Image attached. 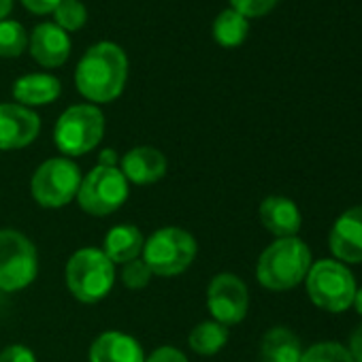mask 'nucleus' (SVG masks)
Segmentation results:
<instances>
[{
	"label": "nucleus",
	"mask_w": 362,
	"mask_h": 362,
	"mask_svg": "<svg viewBox=\"0 0 362 362\" xmlns=\"http://www.w3.org/2000/svg\"><path fill=\"white\" fill-rule=\"evenodd\" d=\"M128 79V58L111 41L92 45L77 64L75 86L90 103H111L122 96Z\"/></svg>",
	"instance_id": "1"
},
{
	"label": "nucleus",
	"mask_w": 362,
	"mask_h": 362,
	"mask_svg": "<svg viewBox=\"0 0 362 362\" xmlns=\"http://www.w3.org/2000/svg\"><path fill=\"white\" fill-rule=\"evenodd\" d=\"M311 269V252L298 237L273 241L258 258L256 277L271 292H286L305 281Z\"/></svg>",
	"instance_id": "2"
},
{
	"label": "nucleus",
	"mask_w": 362,
	"mask_h": 362,
	"mask_svg": "<svg viewBox=\"0 0 362 362\" xmlns=\"http://www.w3.org/2000/svg\"><path fill=\"white\" fill-rule=\"evenodd\" d=\"M69 292L86 305H94L109 296L115 284V264L98 247L77 250L64 269Z\"/></svg>",
	"instance_id": "3"
},
{
	"label": "nucleus",
	"mask_w": 362,
	"mask_h": 362,
	"mask_svg": "<svg viewBox=\"0 0 362 362\" xmlns=\"http://www.w3.org/2000/svg\"><path fill=\"white\" fill-rule=\"evenodd\" d=\"M197 239L179 226H164L145 239L141 258L158 277H177L197 258Z\"/></svg>",
	"instance_id": "4"
},
{
	"label": "nucleus",
	"mask_w": 362,
	"mask_h": 362,
	"mask_svg": "<svg viewBox=\"0 0 362 362\" xmlns=\"http://www.w3.org/2000/svg\"><path fill=\"white\" fill-rule=\"evenodd\" d=\"M105 136V115L94 105H73L56 122L54 143L64 158L92 151Z\"/></svg>",
	"instance_id": "5"
},
{
	"label": "nucleus",
	"mask_w": 362,
	"mask_h": 362,
	"mask_svg": "<svg viewBox=\"0 0 362 362\" xmlns=\"http://www.w3.org/2000/svg\"><path fill=\"white\" fill-rule=\"evenodd\" d=\"M305 284L311 303L330 313L347 311L358 290L354 275L339 260H320L311 264Z\"/></svg>",
	"instance_id": "6"
},
{
	"label": "nucleus",
	"mask_w": 362,
	"mask_h": 362,
	"mask_svg": "<svg viewBox=\"0 0 362 362\" xmlns=\"http://www.w3.org/2000/svg\"><path fill=\"white\" fill-rule=\"evenodd\" d=\"M81 179V170L71 158H49L35 170L30 194L45 209H62L77 199Z\"/></svg>",
	"instance_id": "7"
},
{
	"label": "nucleus",
	"mask_w": 362,
	"mask_h": 362,
	"mask_svg": "<svg viewBox=\"0 0 362 362\" xmlns=\"http://www.w3.org/2000/svg\"><path fill=\"white\" fill-rule=\"evenodd\" d=\"M128 181L119 166L96 164L83 179L77 192V203L81 211L105 218L115 214L128 201Z\"/></svg>",
	"instance_id": "8"
},
{
	"label": "nucleus",
	"mask_w": 362,
	"mask_h": 362,
	"mask_svg": "<svg viewBox=\"0 0 362 362\" xmlns=\"http://www.w3.org/2000/svg\"><path fill=\"white\" fill-rule=\"evenodd\" d=\"M37 273L39 256L33 241L20 230H0V290L20 292L37 279Z\"/></svg>",
	"instance_id": "9"
},
{
	"label": "nucleus",
	"mask_w": 362,
	"mask_h": 362,
	"mask_svg": "<svg viewBox=\"0 0 362 362\" xmlns=\"http://www.w3.org/2000/svg\"><path fill=\"white\" fill-rule=\"evenodd\" d=\"M207 307L216 322L235 326L245 320L250 309V292L235 273H218L207 288Z\"/></svg>",
	"instance_id": "10"
},
{
	"label": "nucleus",
	"mask_w": 362,
	"mask_h": 362,
	"mask_svg": "<svg viewBox=\"0 0 362 362\" xmlns=\"http://www.w3.org/2000/svg\"><path fill=\"white\" fill-rule=\"evenodd\" d=\"M41 132V117L18 103L0 105V151L28 147Z\"/></svg>",
	"instance_id": "11"
},
{
	"label": "nucleus",
	"mask_w": 362,
	"mask_h": 362,
	"mask_svg": "<svg viewBox=\"0 0 362 362\" xmlns=\"http://www.w3.org/2000/svg\"><path fill=\"white\" fill-rule=\"evenodd\" d=\"M328 247L339 262H362V205L341 214L330 230Z\"/></svg>",
	"instance_id": "12"
},
{
	"label": "nucleus",
	"mask_w": 362,
	"mask_h": 362,
	"mask_svg": "<svg viewBox=\"0 0 362 362\" xmlns=\"http://www.w3.org/2000/svg\"><path fill=\"white\" fill-rule=\"evenodd\" d=\"M119 170L126 177L128 184L134 186H149L160 181L166 173V158L156 147H132L119 160Z\"/></svg>",
	"instance_id": "13"
},
{
	"label": "nucleus",
	"mask_w": 362,
	"mask_h": 362,
	"mask_svg": "<svg viewBox=\"0 0 362 362\" xmlns=\"http://www.w3.org/2000/svg\"><path fill=\"white\" fill-rule=\"evenodd\" d=\"M28 47H30L33 58L45 69L62 66L71 56L69 33H64L58 24L37 26L28 39Z\"/></svg>",
	"instance_id": "14"
},
{
	"label": "nucleus",
	"mask_w": 362,
	"mask_h": 362,
	"mask_svg": "<svg viewBox=\"0 0 362 362\" xmlns=\"http://www.w3.org/2000/svg\"><path fill=\"white\" fill-rule=\"evenodd\" d=\"M90 362H145V354L134 337L107 330L90 345Z\"/></svg>",
	"instance_id": "15"
},
{
	"label": "nucleus",
	"mask_w": 362,
	"mask_h": 362,
	"mask_svg": "<svg viewBox=\"0 0 362 362\" xmlns=\"http://www.w3.org/2000/svg\"><path fill=\"white\" fill-rule=\"evenodd\" d=\"M260 222L262 226L275 235L277 239H288L296 237L300 230L303 218L294 201L286 197H269L260 203Z\"/></svg>",
	"instance_id": "16"
},
{
	"label": "nucleus",
	"mask_w": 362,
	"mask_h": 362,
	"mask_svg": "<svg viewBox=\"0 0 362 362\" xmlns=\"http://www.w3.org/2000/svg\"><path fill=\"white\" fill-rule=\"evenodd\" d=\"M62 92L60 81L54 75L45 73H33L24 75L13 83V98L22 107H43L54 103Z\"/></svg>",
	"instance_id": "17"
},
{
	"label": "nucleus",
	"mask_w": 362,
	"mask_h": 362,
	"mask_svg": "<svg viewBox=\"0 0 362 362\" xmlns=\"http://www.w3.org/2000/svg\"><path fill=\"white\" fill-rule=\"evenodd\" d=\"M143 245H145V237L136 226L117 224L105 235L103 252L113 264H126L130 260L141 258Z\"/></svg>",
	"instance_id": "18"
},
{
	"label": "nucleus",
	"mask_w": 362,
	"mask_h": 362,
	"mask_svg": "<svg viewBox=\"0 0 362 362\" xmlns=\"http://www.w3.org/2000/svg\"><path fill=\"white\" fill-rule=\"evenodd\" d=\"M300 356H303V347L292 330L284 326H275L262 337L260 343L262 362H300Z\"/></svg>",
	"instance_id": "19"
},
{
	"label": "nucleus",
	"mask_w": 362,
	"mask_h": 362,
	"mask_svg": "<svg viewBox=\"0 0 362 362\" xmlns=\"http://www.w3.org/2000/svg\"><path fill=\"white\" fill-rule=\"evenodd\" d=\"M228 341V328L216 320H205L197 324L188 334V345L199 356H216Z\"/></svg>",
	"instance_id": "20"
},
{
	"label": "nucleus",
	"mask_w": 362,
	"mask_h": 362,
	"mask_svg": "<svg viewBox=\"0 0 362 362\" xmlns=\"http://www.w3.org/2000/svg\"><path fill=\"white\" fill-rule=\"evenodd\" d=\"M247 33H250L247 18H243L235 9L222 11L214 22V39L222 47H239L247 39Z\"/></svg>",
	"instance_id": "21"
},
{
	"label": "nucleus",
	"mask_w": 362,
	"mask_h": 362,
	"mask_svg": "<svg viewBox=\"0 0 362 362\" xmlns=\"http://www.w3.org/2000/svg\"><path fill=\"white\" fill-rule=\"evenodd\" d=\"M28 47V37L22 24L13 20H3L0 22V56L3 58H16L24 54Z\"/></svg>",
	"instance_id": "22"
},
{
	"label": "nucleus",
	"mask_w": 362,
	"mask_h": 362,
	"mask_svg": "<svg viewBox=\"0 0 362 362\" xmlns=\"http://www.w3.org/2000/svg\"><path fill=\"white\" fill-rule=\"evenodd\" d=\"M54 16H56V24L64 33H75V30L83 28V24L88 20V11L81 0H62V3L54 9Z\"/></svg>",
	"instance_id": "23"
},
{
	"label": "nucleus",
	"mask_w": 362,
	"mask_h": 362,
	"mask_svg": "<svg viewBox=\"0 0 362 362\" xmlns=\"http://www.w3.org/2000/svg\"><path fill=\"white\" fill-rule=\"evenodd\" d=\"M300 362H354L347 347L334 341H322L303 351Z\"/></svg>",
	"instance_id": "24"
},
{
	"label": "nucleus",
	"mask_w": 362,
	"mask_h": 362,
	"mask_svg": "<svg viewBox=\"0 0 362 362\" xmlns=\"http://www.w3.org/2000/svg\"><path fill=\"white\" fill-rule=\"evenodd\" d=\"M119 277H122V284L128 290H143L151 281L153 273L149 271V267L145 264L143 258H136V260H130V262L122 264V275Z\"/></svg>",
	"instance_id": "25"
},
{
	"label": "nucleus",
	"mask_w": 362,
	"mask_h": 362,
	"mask_svg": "<svg viewBox=\"0 0 362 362\" xmlns=\"http://www.w3.org/2000/svg\"><path fill=\"white\" fill-rule=\"evenodd\" d=\"M230 5L243 18H262L277 5V0H230Z\"/></svg>",
	"instance_id": "26"
},
{
	"label": "nucleus",
	"mask_w": 362,
	"mask_h": 362,
	"mask_svg": "<svg viewBox=\"0 0 362 362\" xmlns=\"http://www.w3.org/2000/svg\"><path fill=\"white\" fill-rule=\"evenodd\" d=\"M0 362H37V356L30 347L13 343L0 351Z\"/></svg>",
	"instance_id": "27"
},
{
	"label": "nucleus",
	"mask_w": 362,
	"mask_h": 362,
	"mask_svg": "<svg viewBox=\"0 0 362 362\" xmlns=\"http://www.w3.org/2000/svg\"><path fill=\"white\" fill-rule=\"evenodd\" d=\"M145 362H190V360L186 358V354L181 351V349L170 347V345H162V347L153 349L145 358Z\"/></svg>",
	"instance_id": "28"
},
{
	"label": "nucleus",
	"mask_w": 362,
	"mask_h": 362,
	"mask_svg": "<svg viewBox=\"0 0 362 362\" xmlns=\"http://www.w3.org/2000/svg\"><path fill=\"white\" fill-rule=\"evenodd\" d=\"M22 3L30 13L45 16V13H54V9L62 3V0H22Z\"/></svg>",
	"instance_id": "29"
},
{
	"label": "nucleus",
	"mask_w": 362,
	"mask_h": 362,
	"mask_svg": "<svg viewBox=\"0 0 362 362\" xmlns=\"http://www.w3.org/2000/svg\"><path fill=\"white\" fill-rule=\"evenodd\" d=\"M349 356L354 362H362V324L356 326V330L349 334V347H347Z\"/></svg>",
	"instance_id": "30"
},
{
	"label": "nucleus",
	"mask_w": 362,
	"mask_h": 362,
	"mask_svg": "<svg viewBox=\"0 0 362 362\" xmlns=\"http://www.w3.org/2000/svg\"><path fill=\"white\" fill-rule=\"evenodd\" d=\"M98 164H100V166H119V156H117V151L111 149V147L103 149L100 156H98Z\"/></svg>",
	"instance_id": "31"
},
{
	"label": "nucleus",
	"mask_w": 362,
	"mask_h": 362,
	"mask_svg": "<svg viewBox=\"0 0 362 362\" xmlns=\"http://www.w3.org/2000/svg\"><path fill=\"white\" fill-rule=\"evenodd\" d=\"M13 9V0H0V22H3Z\"/></svg>",
	"instance_id": "32"
},
{
	"label": "nucleus",
	"mask_w": 362,
	"mask_h": 362,
	"mask_svg": "<svg viewBox=\"0 0 362 362\" xmlns=\"http://www.w3.org/2000/svg\"><path fill=\"white\" fill-rule=\"evenodd\" d=\"M354 307H356V311L362 315V288L360 290H356V296H354V303H351Z\"/></svg>",
	"instance_id": "33"
}]
</instances>
